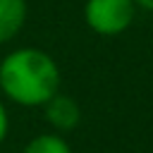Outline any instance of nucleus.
<instances>
[{"label": "nucleus", "mask_w": 153, "mask_h": 153, "mask_svg": "<svg viewBox=\"0 0 153 153\" xmlns=\"http://www.w3.org/2000/svg\"><path fill=\"white\" fill-rule=\"evenodd\" d=\"M134 5L139 10H146V12H153V0H134Z\"/></svg>", "instance_id": "0eeeda50"}, {"label": "nucleus", "mask_w": 153, "mask_h": 153, "mask_svg": "<svg viewBox=\"0 0 153 153\" xmlns=\"http://www.w3.org/2000/svg\"><path fill=\"white\" fill-rule=\"evenodd\" d=\"M43 117H45V122L53 127V131L67 134V131L76 129V124L81 122V108H79V103H76L72 96L57 91V93L43 105Z\"/></svg>", "instance_id": "7ed1b4c3"}, {"label": "nucleus", "mask_w": 153, "mask_h": 153, "mask_svg": "<svg viewBox=\"0 0 153 153\" xmlns=\"http://www.w3.org/2000/svg\"><path fill=\"white\" fill-rule=\"evenodd\" d=\"M22 153H72L67 139L57 131H45V134H38L33 136L24 148Z\"/></svg>", "instance_id": "39448f33"}, {"label": "nucleus", "mask_w": 153, "mask_h": 153, "mask_svg": "<svg viewBox=\"0 0 153 153\" xmlns=\"http://www.w3.org/2000/svg\"><path fill=\"white\" fill-rule=\"evenodd\" d=\"M134 0H86L84 5V22L98 36H120L124 33L136 17Z\"/></svg>", "instance_id": "f03ea898"}, {"label": "nucleus", "mask_w": 153, "mask_h": 153, "mask_svg": "<svg viewBox=\"0 0 153 153\" xmlns=\"http://www.w3.org/2000/svg\"><path fill=\"white\" fill-rule=\"evenodd\" d=\"M60 67L41 48H14L0 60V91L24 108H43L60 91Z\"/></svg>", "instance_id": "f257e3e1"}, {"label": "nucleus", "mask_w": 153, "mask_h": 153, "mask_svg": "<svg viewBox=\"0 0 153 153\" xmlns=\"http://www.w3.org/2000/svg\"><path fill=\"white\" fill-rule=\"evenodd\" d=\"M26 19H29L26 0H0V45L17 38Z\"/></svg>", "instance_id": "20e7f679"}, {"label": "nucleus", "mask_w": 153, "mask_h": 153, "mask_svg": "<svg viewBox=\"0 0 153 153\" xmlns=\"http://www.w3.org/2000/svg\"><path fill=\"white\" fill-rule=\"evenodd\" d=\"M7 131H10V115H7V108H5V103L0 100V143L5 141Z\"/></svg>", "instance_id": "423d86ee"}]
</instances>
